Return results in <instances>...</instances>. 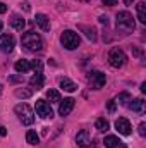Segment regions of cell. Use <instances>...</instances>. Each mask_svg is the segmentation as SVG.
<instances>
[{
  "label": "cell",
  "mask_w": 146,
  "mask_h": 148,
  "mask_svg": "<svg viewBox=\"0 0 146 148\" xmlns=\"http://www.w3.org/2000/svg\"><path fill=\"white\" fill-rule=\"evenodd\" d=\"M14 112L17 114L19 121H21L24 126H31V124L35 122V114H33V110H31L29 105H26V103H19V105L14 107Z\"/></svg>",
  "instance_id": "3957f363"
},
{
  "label": "cell",
  "mask_w": 146,
  "mask_h": 148,
  "mask_svg": "<svg viewBox=\"0 0 146 148\" xmlns=\"http://www.w3.org/2000/svg\"><path fill=\"white\" fill-rule=\"evenodd\" d=\"M35 23H36V24L41 28V29H43V31H50V19H48L45 14H36Z\"/></svg>",
  "instance_id": "9a60e30c"
},
{
  "label": "cell",
  "mask_w": 146,
  "mask_h": 148,
  "mask_svg": "<svg viewBox=\"0 0 146 148\" xmlns=\"http://www.w3.org/2000/svg\"><path fill=\"white\" fill-rule=\"evenodd\" d=\"M76 143H77L79 147H83V148L89 147V145H91V134H89V131H88V129L79 131L77 136H76Z\"/></svg>",
  "instance_id": "4fadbf2b"
},
{
  "label": "cell",
  "mask_w": 146,
  "mask_h": 148,
  "mask_svg": "<svg viewBox=\"0 0 146 148\" xmlns=\"http://www.w3.org/2000/svg\"><path fill=\"white\" fill-rule=\"evenodd\" d=\"M132 100V97H131V93H127V91H122L119 97H117V100H115V103H119V105H127L129 102Z\"/></svg>",
  "instance_id": "7402d4cb"
},
{
  "label": "cell",
  "mask_w": 146,
  "mask_h": 148,
  "mask_svg": "<svg viewBox=\"0 0 146 148\" xmlns=\"http://www.w3.org/2000/svg\"><path fill=\"white\" fill-rule=\"evenodd\" d=\"M95 126H96V129L98 131H102V133H105V131H108L110 127V122L105 119V117H100V119H96V122H95Z\"/></svg>",
  "instance_id": "44dd1931"
},
{
  "label": "cell",
  "mask_w": 146,
  "mask_h": 148,
  "mask_svg": "<svg viewBox=\"0 0 146 148\" xmlns=\"http://www.w3.org/2000/svg\"><path fill=\"white\" fill-rule=\"evenodd\" d=\"M46 98L52 102V103H59L60 102V93L57 90H48L46 91Z\"/></svg>",
  "instance_id": "603a6c76"
},
{
  "label": "cell",
  "mask_w": 146,
  "mask_h": 148,
  "mask_svg": "<svg viewBox=\"0 0 146 148\" xmlns=\"http://www.w3.org/2000/svg\"><path fill=\"white\" fill-rule=\"evenodd\" d=\"M141 91H143V93L146 91V83H141Z\"/></svg>",
  "instance_id": "d6a6232c"
},
{
  "label": "cell",
  "mask_w": 146,
  "mask_h": 148,
  "mask_svg": "<svg viewBox=\"0 0 146 148\" xmlns=\"http://www.w3.org/2000/svg\"><path fill=\"white\" fill-rule=\"evenodd\" d=\"M3 12H7V5L3 2H0V14H3Z\"/></svg>",
  "instance_id": "4dcf8cb0"
},
{
  "label": "cell",
  "mask_w": 146,
  "mask_h": 148,
  "mask_svg": "<svg viewBox=\"0 0 146 148\" xmlns=\"http://www.w3.org/2000/svg\"><path fill=\"white\" fill-rule=\"evenodd\" d=\"M126 60H127V57H126V53H124V50L122 48H112L108 53V64L113 67V69H119V67H122L124 64H126Z\"/></svg>",
  "instance_id": "5b68a950"
},
{
  "label": "cell",
  "mask_w": 146,
  "mask_h": 148,
  "mask_svg": "<svg viewBox=\"0 0 146 148\" xmlns=\"http://www.w3.org/2000/svg\"><path fill=\"white\" fill-rule=\"evenodd\" d=\"M115 127H117V131H119L120 134H124V136H129V134L132 133L131 122H129L126 117H119V119L115 121Z\"/></svg>",
  "instance_id": "30bf717a"
},
{
  "label": "cell",
  "mask_w": 146,
  "mask_h": 148,
  "mask_svg": "<svg viewBox=\"0 0 146 148\" xmlns=\"http://www.w3.org/2000/svg\"><path fill=\"white\" fill-rule=\"evenodd\" d=\"M127 107L132 112H136L138 115H143L146 112V102L143 98H134V100H131V103H127Z\"/></svg>",
  "instance_id": "8fae6325"
},
{
  "label": "cell",
  "mask_w": 146,
  "mask_h": 148,
  "mask_svg": "<svg viewBox=\"0 0 146 148\" xmlns=\"http://www.w3.org/2000/svg\"><path fill=\"white\" fill-rule=\"evenodd\" d=\"M102 2H103V5H108V7L117 5V0H102Z\"/></svg>",
  "instance_id": "83f0119b"
},
{
  "label": "cell",
  "mask_w": 146,
  "mask_h": 148,
  "mask_svg": "<svg viewBox=\"0 0 146 148\" xmlns=\"http://www.w3.org/2000/svg\"><path fill=\"white\" fill-rule=\"evenodd\" d=\"M35 109H36V114L41 117V119H48V117L52 119V117H53V110H52L50 103L45 102V100H36Z\"/></svg>",
  "instance_id": "ba28073f"
},
{
  "label": "cell",
  "mask_w": 146,
  "mask_h": 148,
  "mask_svg": "<svg viewBox=\"0 0 146 148\" xmlns=\"http://www.w3.org/2000/svg\"><path fill=\"white\" fill-rule=\"evenodd\" d=\"M105 83H107V77H105L103 73H100V71H91V73L88 74V84H89L91 90H102V88L105 86Z\"/></svg>",
  "instance_id": "52a82bcc"
},
{
  "label": "cell",
  "mask_w": 146,
  "mask_h": 148,
  "mask_svg": "<svg viewBox=\"0 0 146 148\" xmlns=\"http://www.w3.org/2000/svg\"><path fill=\"white\" fill-rule=\"evenodd\" d=\"M35 74H33V77L29 79V84L33 86V88H36V90H41L43 88V84H45V77H43V62L41 60H35Z\"/></svg>",
  "instance_id": "8992f818"
},
{
  "label": "cell",
  "mask_w": 146,
  "mask_h": 148,
  "mask_svg": "<svg viewBox=\"0 0 146 148\" xmlns=\"http://www.w3.org/2000/svg\"><path fill=\"white\" fill-rule=\"evenodd\" d=\"M79 29H81V31H84V35H86L88 40L96 41V29H95L93 26H84V24H81V26H79Z\"/></svg>",
  "instance_id": "d6986e66"
},
{
  "label": "cell",
  "mask_w": 146,
  "mask_h": 148,
  "mask_svg": "<svg viewBox=\"0 0 146 148\" xmlns=\"http://www.w3.org/2000/svg\"><path fill=\"white\" fill-rule=\"evenodd\" d=\"M9 81H12V83H17V81H23V77H21V76H12Z\"/></svg>",
  "instance_id": "f546056e"
},
{
  "label": "cell",
  "mask_w": 146,
  "mask_h": 148,
  "mask_svg": "<svg viewBox=\"0 0 146 148\" xmlns=\"http://www.w3.org/2000/svg\"><path fill=\"white\" fill-rule=\"evenodd\" d=\"M74 105H76V100H74V98H64V102L60 100V107H59V114H60L62 117L69 115V114L72 112Z\"/></svg>",
  "instance_id": "7c38bea8"
},
{
  "label": "cell",
  "mask_w": 146,
  "mask_h": 148,
  "mask_svg": "<svg viewBox=\"0 0 146 148\" xmlns=\"http://www.w3.org/2000/svg\"><path fill=\"white\" fill-rule=\"evenodd\" d=\"M10 26H12L14 29H17V31H23L24 26H26V21H24L21 16H12V19H10Z\"/></svg>",
  "instance_id": "e0dca14e"
},
{
  "label": "cell",
  "mask_w": 146,
  "mask_h": 148,
  "mask_svg": "<svg viewBox=\"0 0 146 148\" xmlns=\"http://www.w3.org/2000/svg\"><path fill=\"white\" fill-rule=\"evenodd\" d=\"M0 136H7V129L3 126H0Z\"/></svg>",
  "instance_id": "1f68e13d"
},
{
  "label": "cell",
  "mask_w": 146,
  "mask_h": 148,
  "mask_svg": "<svg viewBox=\"0 0 146 148\" xmlns=\"http://www.w3.org/2000/svg\"><path fill=\"white\" fill-rule=\"evenodd\" d=\"M60 41L62 45L67 48V50H76L79 45H81V38L76 31H71V29H65L62 35H60Z\"/></svg>",
  "instance_id": "277c9868"
},
{
  "label": "cell",
  "mask_w": 146,
  "mask_h": 148,
  "mask_svg": "<svg viewBox=\"0 0 146 148\" xmlns=\"http://www.w3.org/2000/svg\"><path fill=\"white\" fill-rule=\"evenodd\" d=\"M2 28H3V24H2V21H0V31H2Z\"/></svg>",
  "instance_id": "8d00e7d4"
},
{
  "label": "cell",
  "mask_w": 146,
  "mask_h": 148,
  "mask_svg": "<svg viewBox=\"0 0 146 148\" xmlns=\"http://www.w3.org/2000/svg\"><path fill=\"white\" fill-rule=\"evenodd\" d=\"M139 134H141V136H146V124L145 122L139 124Z\"/></svg>",
  "instance_id": "4316f807"
},
{
  "label": "cell",
  "mask_w": 146,
  "mask_h": 148,
  "mask_svg": "<svg viewBox=\"0 0 146 148\" xmlns=\"http://www.w3.org/2000/svg\"><path fill=\"white\" fill-rule=\"evenodd\" d=\"M136 12H138V19L146 24V3L145 2H139L138 5H136Z\"/></svg>",
  "instance_id": "ffe728a7"
},
{
  "label": "cell",
  "mask_w": 146,
  "mask_h": 148,
  "mask_svg": "<svg viewBox=\"0 0 146 148\" xmlns=\"http://www.w3.org/2000/svg\"><path fill=\"white\" fill-rule=\"evenodd\" d=\"M83 2H89V0H83Z\"/></svg>",
  "instance_id": "f35d334b"
},
{
  "label": "cell",
  "mask_w": 146,
  "mask_h": 148,
  "mask_svg": "<svg viewBox=\"0 0 146 148\" xmlns=\"http://www.w3.org/2000/svg\"><path fill=\"white\" fill-rule=\"evenodd\" d=\"M107 109H108L110 114H113V112H115V109H117V103H115V100H110L108 105H107Z\"/></svg>",
  "instance_id": "484cf974"
},
{
  "label": "cell",
  "mask_w": 146,
  "mask_h": 148,
  "mask_svg": "<svg viewBox=\"0 0 146 148\" xmlns=\"http://www.w3.org/2000/svg\"><path fill=\"white\" fill-rule=\"evenodd\" d=\"M0 93H2V84H0Z\"/></svg>",
  "instance_id": "74e56055"
},
{
  "label": "cell",
  "mask_w": 146,
  "mask_h": 148,
  "mask_svg": "<svg viewBox=\"0 0 146 148\" xmlns=\"http://www.w3.org/2000/svg\"><path fill=\"white\" fill-rule=\"evenodd\" d=\"M120 143H122V141L119 140V136H113V134L105 136V140H103V145H105L107 148H117Z\"/></svg>",
  "instance_id": "ac0fdd59"
},
{
  "label": "cell",
  "mask_w": 146,
  "mask_h": 148,
  "mask_svg": "<svg viewBox=\"0 0 146 148\" xmlns=\"http://www.w3.org/2000/svg\"><path fill=\"white\" fill-rule=\"evenodd\" d=\"M16 47V40L12 35H2L0 36V50L5 53H10Z\"/></svg>",
  "instance_id": "9c48e42d"
},
{
  "label": "cell",
  "mask_w": 146,
  "mask_h": 148,
  "mask_svg": "<svg viewBox=\"0 0 146 148\" xmlns=\"http://www.w3.org/2000/svg\"><path fill=\"white\" fill-rule=\"evenodd\" d=\"M115 28L119 33H124V35H129L134 31L136 28V23L132 19V16L127 12V10H120L117 12V21H115Z\"/></svg>",
  "instance_id": "6da1fadb"
},
{
  "label": "cell",
  "mask_w": 146,
  "mask_h": 148,
  "mask_svg": "<svg viewBox=\"0 0 146 148\" xmlns=\"http://www.w3.org/2000/svg\"><path fill=\"white\" fill-rule=\"evenodd\" d=\"M132 2H134V0H124V3H126V5H132Z\"/></svg>",
  "instance_id": "e575fe53"
},
{
  "label": "cell",
  "mask_w": 146,
  "mask_h": 148,
  "mask_svg": "<svg viewBox=\"0 0 146 148\" xmlns=\"http://www.w3.org/2000/svg\"><path fill=\"white\" fill-rule=\"evenodd\" d=\"M35 67V60H17L16 64H14V69L17 71L19 74H24V73H28V71H31Z\"/></svg>",
  "instance_id": "5bb4252c"
},
{
  "label": "cell",
  "mask_w": 146,
  "mask_h": 148,
  "mask_svg": "<svg viewBox=\"0 0 146 148\" xmlns=\"http://www.w3.org/2000/svg\"><path fill=\"white\" fill-rule=\"evenodd\" d=\"M26 141L29 145H38L40 143V136L36 134V131H28L26 133Z\"/></svg>",
  "instance_id": "cb8c5ba5"
},
{
  "label": "cell",
  "mask_w": 146,
  "mask_h": 148,
  "mask_svg": "<svg viewBox=\"0 0 146 148\" xmlns=\"http://www.w3.org/2000/svg\"><path fill=\"white\" fill-rule=\"evenodd\" d=\"M21 43H23V48L28 52H40L43 48V40L35 31H26L21 38Z\"/></svg>",
  "instance_id": "7a4b0ae2"
},
{
  "label": "cell",
  "mask_w": 146,
  "mask_h": 148,
  "mask_svg": "<svg viewBox=\"0 0 146 148\" xmlns=\"http://www.w3.org/2000/svg\"><path fill=\"white\" fill-rule=\"evenodd\" d=\"M100 23L107 26V24H108V17H107V16H100Z\"/></svg>",
  "instance_id": "f1b7e54d"
},
{
  "label": "cell",
  "mask_w": 146,
  "mask_h": 148,
  "mask_svg": "<svg viewBox=\"0 0 146 148\" xmlns=\"http://www.w3.org/2000/svg\"><path fill=\"white\" fill-rule=\"evenodd\" d=\"M60 88H62L64 91L72 93V91H76V90H77V84H76L74 81H71L69 77H62V79H60Z\"/></svg>",
  "instance_id": "2e32d148"
},
{
  "label": "cell",
  "mask_w": 146,
  "mask_h": 148,
  "mask_svg": "<svg viewBox=\"0 0 146 148\" xmlns=\"http://www.w3.org/2000/svg\"><path fill=\"white\" fill-rule=\"evenodd\" d=\"M117 148H127V145H124V143H120V145H119Z\"/></svg>",
  "instance_id": "d590c367"
},
{
  "label": "cell",
  "mask_w": 146,
  "mask_h": 148,
  "mask_svg": "<svg viewBox=\"0 0 146 148\" xmlns=\"http://www.w3.org/2000/svg\"><path fill=\"white\" fill-rule=\"evenodd\" d=\"M14 95H16L17 98H29V97L33 95V91H31V90H21V88H17V90L14 91Z\"/></svg>",
  "instance_id": "d4e9b609"
},
{
  "label": "cell",
  "mask_w": 146,
  "mask_h": 148,
  "mask_svg": "<svg viewBox=\"0 0 146 148\" xmlns=\"http://www.w3.org/2000/svg\"><path fill=\"white\" fill-rule=\"evenodd\" d=\"M23 5H24V10H29V3H28V2H24Z\"/></svg>",
  "instance_id": "836d02e7"
}]
</instances>
